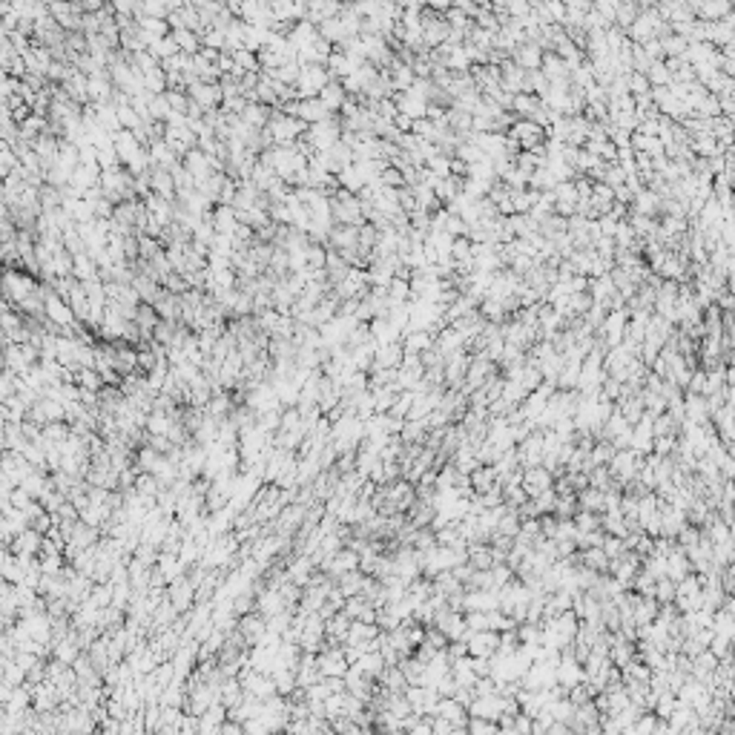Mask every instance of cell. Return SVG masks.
<instances>
[{
  "label": "cell",
  "mask_w": 735,
  "mask_h": 735,
  "mask_svg": "<svg viewBox=\"0 0 735 735\" xmlns=\"http://www.w3.org/2000/svg\"><path fill=\"white\" fill-rule=\"evenodd\" d=\"M267 135H270V141H273V146H293L302 135H305V124L299 121V118H290V115H281V112H276L273 109V115H270V121H267Z\"/></svg>",
  "instance_id": "cell-1"
},
{
  "label": "cell",
  "mask_w": 735,
  "mask_h": 735,
  "mask_svg": "<svg viewBox=\"0 0 735 735\" xmlns=\"http://www.w3.org/2000/svg\"><path fill=\"white\" fill-rule=\"evenodd\" d=\"M331 215H333V225H348V227H359L365 225L362 218V201L345 190H336L331 195Z\"/></svg>",
  "instance_id": "cell-2"
},
{
  "label": "cell",
  "mask_w": 735,
  "mask_h": 735,
  "mask_svg": "<svg viewBox=\"0 0 735 735\" xmlns=\"http://www.w3.org/2000/svg\"><path fill=\"white\" fill-rule=\"evenodd\" d=\"M339 138H342L339 115H333V118H328V121H319V124H311V127L305 129V141L311 144L313 153H328Z\"/></svg>",
  "instance_id": "cell-3"
},
{
  "label": "cell",
  "mask_w": 735,
  "mask_h": 735,
  "mask_svg": "<svg viewBox=\"0 0 735 735\" xmlns=\"http://www.w3.org/2000/svg\"><path fill=\"white\" fill-rule=\"evenodd\" d=\"M505 135L517 141L520 153H532V150H537V146L546 141V129L540 124H535V121H526V118H514L511 127L505 129Z\"/></svg>",
  "instance_id": "cell-4"
},
{
  "label": "cell",
  "mask_w": 735,
  "mask_h": 735,
  "mask_svg": "<svg viewBox=\"0 0 735 735\" xmlns=\"http://www.w3.org/2000/svg\"><path fill=\"white\" fill-rule=\"evenodd\" d=\"M419 32H422V43L428 46V49H436L439 43H446V38H449V23H446V18L443 15H436V12H431L428 6H422V12H419Z\"/></svg>",
  "instance_id": "cell-5"
},
{
  "label": "cell",
  "mask_w": 735,
  "mask_h": 735,
  "mask_svg": "<svg viewBox=\"0 0 735 735\" xmlns=\"http://www.w3.org/2000/svg\"><path fill=\"white\" fill-rule=\"evenodd\" d=\"M328 84H331V78H328L325 66H302L299 81L293 84V90H296L299 101H308V98H316Z\"/></svg>",
  "instance_id": "cell-6"
},
{
  "label": "cell",
  "mask_w": 735,
  "mask_h": 735,
  "mask_svg": "<svg viewBox=\"0 0 735 735\" xmlns=\"http://www.w3.org/2000/svg\"><path fill=\"white\" fill-rule=\"evenodd\" d=\"M626 322H629L626 308H623V311H609V313H606V319L601 322V328H598V333H595L606 350H609V348H618V345L623 342Z\"/></svg>",
  "instance_id": "cell-7"
},
{
  "label": "cell",
  "mask_w": 735,
  "mask_h": 735,
  "mask_svg": "<svg viewBox=\"0 0 735 735\" xmlns=\"http://www.w3.org/2000/svg\"><path fill=\"white\" fill-rule=\"evenodd\" d=\"M4 290H6V296L21 308L29 296H35L38 293V284H35V279L32 276H26V273H18V270H6L4 273Z\"/></svg>",
  "instance_id": "cell-8"
},
{
  "label": "cell",
  "mask_w": 735,
  "mask_h": 735,
  "mask_svg": "<svg viewBox=\"0 0 735 735\" xmlns=\"http://www.w3.org/2000/svg\"><path fill=\"white\" fill-rule=\"evenodd\" d=\"M187 98H190L193 104H198V107L204 109V115L222 107V90H218V84L195 81V84H190V87H187Z\"/></svg>",
  "instance_id": "cell-9"
},
{
  "label": "cell",
  "mask_w": 735,
  "mask_h": 735,
  "mask_svg": "<svg viewBox=\"0 0 735 735\" xmlns=\"http://www.w3.org/2000/svg\"><path fill=\"white\" fill-rule=\"evenodd\" d=\"M112 146H115V156H118V161H121V167H127V164H132L146 146L129 132V129H118L115 135H112Z\"/></svg>",
  "instance_id": "cell-10"
},
{
  "label": "cell",
  "mask_w": 735,
  "mask_h": 735,
  "mask_svg": "<svg viewBox=\"0 0 735 735\" xmlns=\"http://www.w3.org/2000/svg\"><path fill=\"white\" fill-rule=\"evenodd\" d=\"M468 362H471V353H466V350H457V353L446 356V365H443L446 388H460L463 385L466 371H468Z\"/></svg>",
  "instance_id": "cell-11"
},
{
  "label": "cell",
  "mask_w": 735,
  "mask_h": 735,
  "mask_svg": "<svg viewBox=\"0 0 735 735\" xmlns=\"http://www.w3.org/2000/svg\"><path fill=\"white\" fill-rule=\"evenodd\" d=\"M359 245V227H348V225H333L328 230V250L345 253V250H356Z\"/></svg>",
  "instance_id": "cell-12"
},
{
  "label": "cell",
  "mask_w": 735,
  "mask_h": 735,
  "mask_svg": "<svg viewBox=\"0 0 735 735\" xmlns=\"http://www.w3.org/2000/svg\"><path fill=\"white\" fill-rule=\"evenodd\" d=\"M729 12H732L729 0H695V4H692L695 21H707V23H715V21L726 18Z\"/></svg>",
  "instance_id": "cell-13"
},
{
  "label": "cell",
  "mask_w": 735,
  "mask_h": 735,
  "mask_svg": "<svg viewBox=\"0 0 735 735\" xmlns=\"http://www.w3.org/2000/svg\"><path fill=\"white\" fill-rule=\"evenodd\" d=\"M181 167H184V170L193 176V181H195V184H201V181H207V178L213 176V159H207V156L198 150V146H195V150H190V153L184 156Z\"/></svg>",
  "instance_id": "cell-14"
},
{
  "label": "cell",
  "mask_w": 735,
  "mask_h": 735,
  "mask_svg": "<svg viewBox=\"0 0 735 735\" xmlns=\"http://www.w3.org/2000/svg\"><path fill=\"white\" fill-rule=\"evenodd\" d=\"M293 118H299L305 127H311V124L328 121V118H333V115L322 107L319 98H308V101H296V107H293Z\"/></svg>",
  "instance_id": "cell-15"
},
{
  "label": "cell",
  "mask_w": 735,
  "mask_h": 735,
  "mask_svg": "<svg viewBox=\"0 0 735 735\" xmlns=\"http://www.w3.org/2000/svg\"><path fill=\"white\" fill-rule=\"evenodd\" d=\"M552 198H554V213H557V215H563V218H572V215H574L577 193H574V184H572V181H557L554 190H552Z\"/></svg>",
  "instance_id": "cell-16"
},
{
  "label": "cell",
  "mask_w": 735,
  "mask_h": 735,
  "mask_svg": "<svg viewBox=\"0 0 735 735\" xmlns=\"http://www.w3.org/2000/svg\"><path fill=\"white\" fill-rule=\"evenodd\" d=\"M394 104H397V112H399V115H405V118H411V121L425 118V109H428V101H422V98H419V95H414L411 90L397 92V95H394Z\"/></svg>",
  "instance_id": "cell-17"
},
{
  "label": "cell",
  "mask_w": 735,
  "mask_h": 735,
  "mask_svg": "<svg viewBox=\"0 0 735 735\" xmlns=\"http://www.w3.org/2000/svg\"><path fill=\"white\" fill-rule=\"evenodd\" d=\"M146 156H150V167H161V170H173L178 164V156L164 144V138H156L146 144Z\"/></svg>",
  "instance_id": "cell-18"
},
{
  "label": "cell",
  "mask_w": 735,
  "mask_h": 735,
  "mask_svg": "<svg viewBox=\"0 0 735 735\" xmlns=\"http://www.w3.org/2000/svg\"><path fill=\"white\" fill-rule=\"evenodd\" d=\"M511 60L517 63L523 72H535V69H540V63H543V49H540L537 43H520L517 49L511 52Z\"/></svg>",
  "instance_id": "cell-19"
},
{
  "label": "cell",
  "mask_w": 735,
  "mask_h": 735,
  "mask_svg": "<svg viewBox=\"0 0 735 735\" xmlns=\"http://www.w3.org/2000/svg\"><path fill=\"white\" fill-rule=\"evenodd\" d=\"M239 227V218H236V210L227 207V204H215L213 207V230L218 236H233Z\"/></svg>",
  "instance_id": "cell-20"
},
{
  "label": "cell",
  "mask_w": 735,
  "mask_h": 735,
  "mask_svg": "<svg viewBox=\"0 0 735 735\" xmlns=\"http://www.w3.org/2000/svg\"><path fill=\"white\" fill-rule=\"evenodd\" d=\"M402 345L399 342H391V345H377V353H374V365L371 368H385V371H397L402 365Z\"/></svg>",
  "instance_id": "cell-21"
},
{
  "label": "cell",
  "mask_w": 735,
  "mask_h": 735,
  "mask_svg": "<svg viewBox=\"0 0 735 735\" xmlns=\"http://www.w3.org/2000/svg\"><path fill=\"white\" fill-rule=\"evenodd\" d=\"M549 488H552V471L535 466V468H529V471L523 474V491H526L529 497H537V494H543V491H549Z\"/></svg>",
  "instance_id": "cell-22"
},
{
  "label": "cell",
  "mask_w": 735,
  "mask_h": 735,
  "mask_svg": "<svg viewBox=\"0 0 735 735\" xmlns=\"http://www.w3.org/2000/svg\"><path fill=\"white\" fill-rule=\"evenodd\" d=\"M368 333H371V339H374L377 345H391V342H399V339H402V333H399L385 316H377V319L368 322Z\"/></svg>",
  "instance_id": "cell-23"
},
{
  "label": "cell",
  "mask_w": 735,
  "mask_h": 735,
  "mask_svg": "<svg viewBox=\"0 0 735 735\" xmlns=\"http://www.w3.org/2000/svg\"><path fill=\"white\" fill-rule=\"evenodd\" d=\"M150 193H156V195H161L167 201H176V184H173L170 170L150 167Z\"/></svg>",
  "instance_id": "cell-24"
},
{
  "label": "cell",
  "mask_w": 735,
  "mask_h": 735,
  "mask_svg": "<svg viewBox=\"0 0 735 735\" xmlns=\"http://www.w3.org/2000/svg\"><path fill=\"white\" fill-rule=\"evenodd\" d=\"M543 107V101L537 98V95H532V92H520V95H514L511 98V115L514 118H526V121H532L535 115H537V109Z\"/></svg>",
  "instance_id": "cell-25"
},
{
  "label": "cell",
  "mask_w": 735,
  "mask_h": 735,
  "mask_svg": "<svg viewBox=\"0 0 735 735\" xmlns=\"http://www.w3.org/2000/svg\"><path fill=\"white\" fill-rule=\"evenodd\" d=\"M434 348L443 353V356H451V353H457V350H466V339L449 325V328H443V331L434 336Z\"/></svg>",
  "instance_id": "cell-26"
},
{
  "label": "cell",
  "mask_w": 735,
  "mask_h": 735,
  "mask_svg": "<svg viewBox=\"0 0 735 735\" xmlns=\"http://www.w3.org/2000/svg\"><path fill=\"white\" fill-rule=\"evenodd\" d=\"M342 12V4H328V0H316V4H305V21H311L313 26L336 18Z\"/></svg>",
  "instance_id": "cell-27"
},
{
  "label": "cell",
  "mask_w": 735,
  "mask_h": 735,
  "mask_svg": "<svg viewBox=\"0 0 735 735\" xmlns=\"http://www.w3.org/2000/svg\"><path fill=\"white\" fill-rule=\"evenodd\" d=\"M540 72L546 75L549 84H560V81H569V66L554 55V52H543V63H540Z\"/></svg>",
  "instance_id": "cell-28"
},
{
  "label": "cell",
  "mask_w": 735,
  "mask_h": 735,
  "mask_svg": "<svg viewBox=\"0 0 735 735\" xmlns=\"http://www.w3.org/2000/svg\"><path fill=\"white\" fill-rule=\"evenodd\" d=\"M98 178H101V167H98V164H92V167L78 164L75 173H72V178H69V184L75 187V190H81V193H87V190L98 187Z\"/></svg>",
  "instance_id": "cell-29"
},
{
  "label": "cell",
  "mask_w": 735,
  "mask_h": 735,
  "mask_svg": "<svg viewBox=\"0 0 735 735\" xmlns=\"http://www.w3.org/2000/svg\"><path fill=\"white\" fill-rule=\"evenodd\" d=\"M270 115H273L270 107H262L259 101H250V104H245V109H242L239 118H242L247 127H253V129H264L267 121H270Z\"/></svg>",
  "instance_id": "cell-30"
},
{
  "label": "cell",
  "mask_w": 735,
  "mask_h": 735,
  "mask_svg": "<svg viewBox=\"0 0 735 735\" xmlns=\"http://www.w3.org/2000/svg\"><path fill=\"white\" fill-rule=\"evenodd\" d=\"M399 345H402V353H405V356H419L422 350H428V348L434 345V336H431L428 331H414V333L402 336Z\"/></svg>",
  "instance_id": "cell-31"
},
{
  "label": "cell",
  "mask_w": 735,
  "mask_h": 735,
  "mask_svg": "<svg viewBox=\"0 0 735 735\" xmlns=\"http://www.w3.org/2000/svg\"><path fill=\"white\" fill-rule=\"evenodd\" d=\"M72 276H75V281H92V279H101L98 276V264L90 259V253H78V256H72Z\"/></svg>",
  "instance_id": "cell-32"
},
{
  "label": "cell",
  "mask_w": 735,
  "mask_h": 735,
  "mask_svg": "<svg viewBox=\"0 0 735 735\" xmlns=\"http://www.w3.org/2000/svg\"><path fill=\"white\" fill-rule=\"evenodd\" d=\"M316 98L322 101V107H325L331 115H336V112L342 109V104H345V98H348V95H345V90H342V84H339V81H331V84H328Z\"/></svg>",
  "instance_id": "cell-33"
},
{
  "label": "cell",
  "mask_w": 735,
  "mask_h": 735,
  "mask_svg": "<svg viewBox=\"0 0 735 735\" xmlns=\"http://www.w3.org/2000/svg\"><path fill=\"white\" fill-rule=\"evenodd\" d=\"M690 153H692L695 159H712V156H721L718 141H715L709 132H704V135H692V138H690Z\"/></svg>",
  "instance_id": "cell-34"
},
{
  "label": "cell",
  "mask_w": 735,
  "mask_h": 735,
  "mask_svg": "<svg viewBox=\"0 0 735 735\" xmlns=\"http://www.w3.org/2000/svg\"><path fill=\"white\" fill-rule=\"evenodd\" d=\"M629 146H632V153H643V156H649V159L664 156V144H660L658 138L640 135V132H632V141H629Z\"/></svg>",
  "instance_id": "cell-35"
},
{
  "label": "cell",
  "mask_w": 735,
  "mask_h": 735,
  "mask_svg": "<svg viewBox=\"0 0 735 735\" xmlns=\"http://www.w3.org/2000/svg\"><path fill=\"white\" fill-rule=\"evenodd\" d=\"M368 391H371V397H374V414H385V411H391L394 399L399 397V388H397V382H391V385H382V388H368Z\"/></svg>",
  "instance_id": "cell-36"
},
{
  "label": "cell",
  "mask_w": 735,
  "mask_h": 735,
  "mask_svg": "<svg viewBox=\"0 0 735 735\" xmlns=\"http://www.w3.org/2000/svg\"><path fill=\"white\" fill-rule=\"evenodd\" d=\"M325 72H328V78L331 81H342V78H348L350 75V63H348V58L339 52V49H333L331 55H328V60H325Z\"/></svg>",
  "instance_id": "cell-37"
},
{
  "label": "cell",
  "mask_w": 735,
  "mask_h": 735,
  "mask_svg": "<svg viewBox=\"0 0 735 735\" xmlns=\"http://www.w3.org/2000/svg\"><path fill=\"white\" fill-rule=\"evenodd\" d=\"M658 43H660V52H664V60H670V58H684V52H687V46H690V41L681 38V35H675V32H667L664 38H658Z\"/></svg>",
  "instance_id": "cell-38"
},
{
  "label": "cell",
  "mask_w": 735,
  "mask_h": 735,
  "mask_svg": "<svg viewBox=\"0 0 735 735\" xmlns=\"http://www.w3.org/2000/svg\"><path fill=\"white\" fill-rule=\"evenodd\" d=\"M336 184H339V190H345V193L356 195V193L365 187V178H362L359 167H356V164H350V167H345L342 173H336Z\"/></svg>",
  "instance_id": "cell-39"
},
{
  "label": "cell",
  "mask_w": 735,
  "mask_h": 735,
  "mask_svg": "<svg viewBox=\"0 0 735 735\" xmlns=\"http://www.w3.org/2000/svg\"><path fill=\"white\" fill-rule=\"evenodd\" d=\"M141 78H144V90L150 95H164L167 92V72L161 69V63L156 69H150V72H144Z\"/></svg>",
  "instance_id": "cell-40"
},
{
  "label": "cell",
  "mask_w": 735,
  "mask_h": 735,
  "mask_svg": "<svg viewBox=\"0 0 735 735\" xmlns=\"http://www.w3.org/2000/svg\"><path fill=\"white\" fill-rule=\"evenodd\" d=\"M230 58H233V63H236V69H239V75L245 78V75H250V72H262L259 69V58H256V52H250V49H236V52H230Z\"/></svg>",
  "instance_id": "cell-41"
},
{
  "label": "cell",
  "mask_w": 735,
  "mask_h": 735,
  "mask_svg": "<svg viewBox=\"0 0 735 735\" xmlns=\"http://www.w3.org/2000/svg\"><path fill=\"white\" fill-rule=\"evenodd\" d=\"M173 35V41H176V46L184 52V55H198L201 52V38L195 35V32H190V29H176V32H170Z\"/></svg>",
  "instance_id": "cell-42"
},
{
  "label": "cell",
  "mask_w": 735,
  "mask_h": 735,
  "mask_svg": "<svg viewBox=\"0 0 735 735\" xmlns=\"http://www.w3.org/2000/svg\"><path fill=\"white\" fill-rule=\"evenodd\" d=\"M638 12H640V6L635 4V0H621V4H618V12H615V23H612V26H618V29H623V32H626V29L635 23Z\"/></svg>",
  "instance_id": "cell-43"
},
{
  "label": "cell",
  "mask_w": 735,
  "mask_h": 735,
  "mask_svg": "<svg viewBox=\"0 0 735 735\" xmlns=\"http://www.w3.org/2000/svg\"><path fill=\"white\" fill-rule=\"evenodd\" d=\"M646 81H649V87H670L672 75H670L667 63L664 60H652L649 69H646Z\"/></svg>",
  "instance_id": "cell-44"
},
{
  "label": "cell",
  "mask_w": 735,
  "mask_h": 735,
  "mask_svg": "<svg viewBox=\"0 0 735 735\" xmlns=\"http://www.w3.org/2000/svg\"><path fill=\"white\" fill-rule=\"evenodd\" d=\"M554 184H557V178L549 173V167H537L529 176V190H535V193H552Z\"/></svg>",
  "instance_id": "cell-45"
},
{
  "label": "cell",
  "mask_w": 735,
  "mask_h": 735,
  "mask_svg": "<svg viewBox=\"0 0 735 735\" xmlns=\"http://www.w3.org/2000/svg\"><path fill=\"white\" fill-rule=\"evenodd\" d=\"M146 115H150V121H159V124H164V121L170 118V104H167V95H150V101H146Z\"/></svg>",
  "instance_id": "cell-46"
},
{
  "label": "cell",
  "mask_w": 735,
  "mask_h": 735,
  "mask_svg": "<svg viewBox=\"0 0 735 735\" xmlns=\"http://www.w3.org/2000/svg\"><path fill=\"white\" fill-rule=\"evenodd\" d=\"M517 382H520V388H523L526 394L537 391V388H540V382H543V377H540V371H537V365H532V362L526 359V365H523V371H520Z\"/></svg>",
  "instance_id": "cell-47"
},
{
  "label": "cell",
  "mask_w": 735,
  "mask_h": 735,
  "mask_svg": "<svg viewBox=\"0 0 735 735\" xmlns=\"http://www.w3.org/2000/svg\"><path fill=\"white\" fill-rule=\"evenodd\" d=\"M454 159H457V161H463V164L468 167V164H477V161H483L485 156H483V153L477 150V144H474V141H463V144L457 146V153H454Z\"/></svg>",
  "instance_id": "cell-48"
},
{
  "label": "cell",
  "mask_w": 735,
  "mask_h": 735,
  "mask_svg": "<svg viewBox=\"0 0 735 735\" xmlns=\"http://www.w3.org/2000/svg\"><path fill=\"white\" fill-rule=\"evenodd\" d=\"M491 184H494V181H491ZM491 184H488V181H477V178H463V195L471 198V201L485 198L488 190H491Z\"/></svg>",
  "instance_id": "cell-49"
},
{
  "label": "cell",
  "mask_w": 735,
  "mask_h": 735,
  "mask_svg": "<svg viewBox=\"0 0 735 735\" xmlns=\"http://www.w3.org/2000/svg\"><path fill=\"white\" fill-rule=\"evenodd\" d=\"M451 259H454V264H457V267L471 262V242H468L466 236H460V239H454V242H451Z\"/></svg>",
  "instance_id": "cell-50"
},
{
  "label": "cell",
  "mask_w": 735,
  "mask_h": 735,
  "mask_svg": "<svg viewBox=\"0 0 735 735\" xmlns=\"http://www.w3.org/2000/svg\"><path fill=\"white\" fill-rule=\"evenodd\" d=\"M411 405H414V391H399V397H397V399H394V405H391V417L405 422V417H408Z\"/></svg>",
  "instance_id": "cell-51"
},
{
  "label": "cell",
  "mask_w": 735,
  "mask_h": 735,
  "mask_svg": "<svg viewBox=\"0 0 735 735\" xmlns=\"http://www.w3.org/2000/svg\"><path fill=\"white\" fill-rule=\"evenodd\" d=\"M626 90H629V95L632 98H638V95H649V81H646V75H640V72H629L626 75Z\"/></svg>",
  "instance_id": "cell-52"
},
{
  "label": "cell",
  "mask_w": 735,
  "mask_h": 735,
  "mask_svg": "<svg viewBox=\"0 0 735 735\" xmlns=\"http://www.w3.org/2000/svg\"><path fill=\"white\" fill-rule=\"evenodd\" d=\"M500 181H503L508 190H529V176H526L523 170H517V167H511Z\"/></svg>",
  "instance_id": "cell-53"
},
{
  "label": "cell",
  "mask_w": 735,
  "mask_h": 735,
  "mask_svg": "<svg viewBox=\"0 0 735 735\" xmlns=\"http://www.w3.org/2000/svg\"><path fill=\"white\" fill-rule=\"evenodd\" d=\"M425 170H428L431 176H436V178H449V176H451V159H449V156H436V159H431V161L425 164Z\"/></svg>",
  "instance_id": "cell-54"
},
{
  "label": "cell",
  "mask_w": 735,
  "mask_h": 735,
  "mask_svg": "<svg viewBox=\"0 0 735 735\" xmlns=\"http://www.w3.org/2000/svg\"><path fill=\"white\" fill-rule=\"evenodd\" d=\"M592 12L612 26L615 23V12H618V0H598V4H592Z\"/></svg>",
  "instance_id": "cell-55"
},
{
  "label": "cell",
  "mask_w": 735,
  "mask_h": 735,
  "mask_svg": "<svg viewBox=\"0 0 735 735\" xmlns=\"http://www.w3.org/2000/svg\"><path fill=\"white\" fill-rule=\"evenodd\" d=\"M505 15L514 21H526L532 15V4H526V0H505Z\"/></svg>",
  "instance_id": "cell-56"
},
{
  "label": "cell",
  "mask_w": 735,
  "mask_h": 735,
  "mask_svg": "<svg viewBox=\"0 0 735 735\" xmlns=\"http://www.w3.org/2000/svg\"><path fill=\"white\" fill-rule=\"evenodd\" d=\"M380 184L382 187H391V190H399V187H405V178H402V173L397 170V167H385L382 173H380Z\"/></svg>",
  "instance_id": "cell-57"
},
{
  "label": "cell",
  "mask_w": 735,
  "mask_h": 735,
  "mask_svg": "<svg viewBox=\"0 0 735 735\" xmlns=\"http://www.w3.org/2000/svg\"><path fill=\"white\" fill-rule=\"evenodd\" d=\"M167 95V104H170V112H178V115H187V107H190V98L187 92H164Z\"/></svg>",
  "instance_id": "cell-58"
},
{
  "label": "cell",
  "mask_w": 735,
  "mask_h": 735,
  "mask_svg": "<svg viewBox=\"0 0 735 735\" xmlns=\"http://www.w3.org/2000/svg\"><path fill=\"white\" fill-rule=\"evenodd\" d=\"M623 43H626V32L618 29V26H609V29H606V46H609V52H618Z\"/></svg>",
  "instance_id": "cell-59"
},
{
  "label": "cell",
  "mask_w": 735,
  "mask_h": 735,
  "mask_svg": "<svg viewBox=\"0 0 735 735\" xmlns=\"http://www.w3.org/2000/svg\"><path fill=\"white\" fill-rule=\"evenodd\" d=\"M574 529L592 532V529H598V517H595V514H589V511H583V514H577V523H574Z\"/></svg>",
  "instance_id": "cell-60"
},
{
  "label": "cell",
  "mask_w": 735,
  "mask_h": 735,
  "mask_svg": "<svg viewBox=\"0 0 735 735\" xmlns=\"http://www.w3.org/2000/svg\"><path fill=\"white\" fill-rule=\"evenodd\" d=\"M38 411H43V417H46V419H58V417H60V411H63V408H60V405H58V402H43V405H41V408H38Z\"/></svg>",
  "instance_id": "cell-61"
},
{
  "label": "cell",
  "mask_w": 735,
  "mask_h": 735,
  "mask_svg": "<svg viewBox=\"0 0 735 735\" xmlns=\"http://www.w3.org/2000/svg\"><path fill=\"white\" fill-rule=\"evenodd\" d=\"M150 428H153V431H167V417H164V414H153Z\"/></svg>",
  "instance_id": "cell-62"
}]
</instances>
